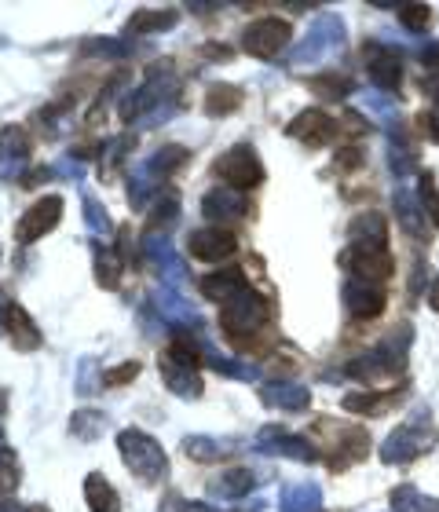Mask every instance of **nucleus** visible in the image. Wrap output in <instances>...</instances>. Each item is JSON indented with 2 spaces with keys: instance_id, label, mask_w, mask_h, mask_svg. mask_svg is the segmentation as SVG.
Wrapping results in <instances>:
<instances>
[{
  "instance_id": "obj_1",
  "label": "nucleus",
  "mask_w": 439,
  "mask_h": 512,
  "mask_svg": "<svg viewBox=\"0 0 439 512\" xmlns=\"http://www.w3.org/2000/svg\"><path fill=\"white\" fill-rule=\"evenodd\" d=\"M176 96H180V81L172 74V63H154L150 66V74L143 77V85L136 92L121 99L118 107V118L125 125H143V121H165L176 107Z\"/></svg>"
},
{
  "instance_id": "obj_2",
  "label": "nucleus",
  "mask_w": 439,
  "mask_h": 512,
  "mask_svg": "<svg viewBox=\"0 0 439 512\" xmlns=\"http://www.w3.org/2000/svg\"><path fill=\"white\" fill-rule=\"evenodd\" d=\"M118 454H121V461H125V469H129L132 476H140L143 483H158L169 476L165 450H161L158 439H150L143 428H121Z\"/></svg>"
},
{
  "instance_id": "obj_3",
  "label": "nucleus",
  "mask_w": 439,
  "mask_h": 512,
  "mask_svg": "<svg viewBox=\"0 0 439 512\" xmlns=\"http://www.w3.org/2000/svg\"><path fill=\"white\" fill-rule=\"evenodd\" d=\"M268 315H271L268 300L249 286L242 293H235L227 304H220V326H224V333L231 341H249L253 333H260L268 326Z\"/></svg>"
},
{
  "instance_id": "obj_4",
  "label": "nucleus",
  "mask_w": 439,
  "mask_h": 512,
  "mask_svg": "<svg viewBox=\"0 0 439 512\" xmlns=\"http://www.w3.org/2000/svg\"><path fill=\"white\" fill-rule=\"evenodd\" d=\"M432 443H436V428H432L429 410H425V414H414L407 425H399L396 432L388 436V443L381 447V458H385L388 465H403V461H414L418 454L432 450Z\"/></svg>"
},
{
  "instance_id": "obj_5",
  "label": "nucleus",
  "mask_w": 439,
  "mask_h": 512,
  "mask_svg": "<svg viewBox=\"0 0 439 512\" xmlns=\"http://www.w3.org/2000/svg\"><path fill=\"white\" fill-rule=\"evenodd\" d=\"M213 172L220 176V183H224V187H231V191H242V194L264 183V165H260L257 150L249 147V143H238V147L224 150V154L216 158Z\"/></svg>"
},
{
  "instance_id": "obj_6",
  "label": "nucleus",
  "mask_w": 439,
  "mask_h": 512,
  "mask_svg": "<svg viewBox=\"0 0 439 512\" xmlns=\"http://www.w3.org/2000/svg\"><path fill=\"white\" fill-rule=\"evenodd\" d=\"M341 267H348L352 278H363V282L381 286V282L396 271V260H392L388 246H359V242H352V246L341 253Z\"/></svg>"
},
{
  "instance_id": "obj_7",
  "label": "nucleus",
  "mask_w": 439,
  "mask_h": 512,
  "mask_svg": "<svg viewBox=\"0 0 439 512\" xmlns=\"http://www.w3.org/2000/svg\"><path fill=\"white\" fill-rule=\"evenodd\" d=\"M290 37H293L290 22L257 19V22H249L246 33H242V48H246L253 59H275L279 52H286Z\"/></svg>"
},
{
  "instance_id": "obj_8",
  "label": "nucleus",
  "mask_w": 439,
  "mask_h": 512,
  "mask_svg": "<svg viewBox=\"0 0 439 512\" xmlns=\"http://www.w3.org/2000/svg\"><path fill=\"white\" fill-rule=\"evenodd\" d=\"M63 198L59 194H44L41 202H33L26 213L19 216V224H15V238L19 242H37V238H44L48 231H55L59 227V220H63Z\"/></svg>"
},
{
  "instance_id": "obj_9",
  "label": "nucleus",
  "mask_w": 439,
  "mask_h": 512,
  "mask_svg": "<svg viewBox=\"0 0 439 512\" xmlns=\"http://www.w3.org/2000/svg\"><path fill=\"white\" fill-rule=\"evenodd\" d=\"M30 136L22 125L0 128V180H22L26 165H30Z\"/></svg>"
},
{
  "instance_id": "obj_10",
  "label": "nucleus",
  "mask_w": 439,
  "mask_h": 512,
  "mask_svg": "<svg viewBox=\"0 0 439 512\" xmlns=\"http://www.w3.org/2000/svg\"><path fill=\"white\" fill-rule=\"evenodd\" d=\"M286 132H290L293 139H300L308 150H319L341 132V121L330 118L326 110H304V114H297V118L286 125Z\"/></svg>"
},
{
  "instance_id": "obj_11",
  "label": "nucleus",
  "mask_w": 439,
  "mask_h": 512,
  "mask_svg": "<svg viewBox=\"0 0 439 512\" xmlns=\"http://www.w3.org/2000/svg\"><path fill=\"white\" fill-rule=\"evenodd\" d=\"M363 59H366V66H370V77H374L377 88H385V92H399V81H403V59H399L396 48L370 41L363 48Z\"/></svg>"
},
{
  "instance_id": "obj_12",
  "label": "nucleus",
  "mask_w": 439,
  "mask_h": 512,
  "mask_svg": "<svg viewBox=\"0 0 439 512\" xmlns=\"http://www.w3.org/2000/svg\"><path fill=\"white\" fill-rule=\"evenodd\" d=\"M187 249H191L194 260H205V264H220L227 256L235 253L238 242L235 235L227 231V227H202V231H194L187 238Z\"/></svg>"
},
{
  "instance_id": "obj_13",
  "label": "nucleus",
  "mask_w": 439,
  "mask_h": 512,
  "mask_svg": "<svg viewBox=\"0 0 439 512\" xmlns=\"http://www.w3.org/2000/svg\"><path fill=\"white\" fill-rule=\"evenodd\" d=\"M344 308L352 319H377L385 311V289L363 278H348L344 282Z\"/></svg>"
},
{
  "instance_id": "obj_14",
  "label": "nucleus",
  "mask_w": 439,
  "mask_h": 512,
  "mask_svg": "<svg viewBox=\"0 0 439 512\" xmlns=\"http://www.w3.org/2000/svg\"><path fill=\"white\" fill-rule=\"evenodd\" d=\"M257 450L260 454H279V458H290V461H319V450L311 447L308 439L279 432V428H264L257 439Z\"/></svg>"
},
{
  "instance_id": "obj_15",
  "label": "nucleus",
  "mask_w": 439,
  "mask_h": 512,
  "mask_svg": "<svg viewBox=\"0 0 439 512\" xmlns=\"http://www.w3.org/2000/svg\"><path fill=\"white\" fill-rule=\"evenodd\" d=\"M143 260H147L150 271H158L169 286H180L183 275H187L180 253H176L172 242H165V238H147V242H143Z\"/></svg>"
},
{
  "instance_id": "obj_16",
  "label": "nucleus",
  "mask_w": 439,
  "mask_h": 512,
  "mask_svg": "<svg viewBox=\"0 0 439 512\" xmlns=\"http://www.w3.org/2000/svg\"><path fill=\"white\" fill-rule=\"evenodd\" d=\"M161 381H165V388H169L172 395H180V399H198L202 395V377H198V366H183L176 363V359H169V355H161Z\"/></svg>"
},
{
  "instance_id": "obj_17",
  "label": "nucleus",
  "mask_w": 439,
  "mask_h": 512,
  "mask_svg": "<svg viewBox=\"0 0 439 512\" xmlns=\"http://www.w3.org/2000/svg\"><path fill=\"white\" fill-rule=\"evenodd\" d=\"M202 213L209 216V220H238V216L249 213V202L242 191H231V187H213V191L202 198Z\"/></svg>"
},
{
  "instance_id": "obj_18",
  "label": "nucleus",
  "mask_w": 439,
  "mask_h": 512,
  "mask_svg": "<svg viewBox=\"0 0 439 512\" xmlns=\"http://www.w3.org/2000/svg\"><path fill=\"white\" fill-rule=\"evenodd\" d=\"M249 286L246 271H238V267H224V271H213V275L202 278V297L205 300H216V304H227V300L235 297V293H242V289Z\"/></svg>"
},
{
  "instance_id": "obj_19",
  "label": "nucleus",
  "mask_w": 439,
  "mask_h": 512,
  "mask_svg": "<svg viewBox=\"0 0 439 512\" xmlns=\"http://www.w3.org/2000/svg\"><path fill=\"white\" fill-rule=\"evenodd\" d=\"M154 304H158L161 319L169 322V326H180V330L202 326V319H198V308H194V304L187 297H183V293H176V289H161Z\"/></svg>"
},
{
  "instance_id": "obj_20",
  "label": "nucleus",
  "mask_w": 439,
  "mask_h": 512,
  "mask_svg": "<svg viewBox=\"0 0 439 512\" xmlns=\"http://www.w3.org/2000/svg\"><path fill=\"white\" fill-rule=\"evenodd\" d=\"M260 399H264L268 406H279V410H308L311 392L308 388H300V384H290V381H271L260 388Z\"/></svg>"
},
{
  "instance_id": "obj_21",
  "label": "nucleus",
  "mask_w": 439,
  "mask_h": 512,
  "mask_svg": "<svg viewBox=\"0 0 439 512\" xmlns=\"http://www.w3.org/2000/svg\"><path fill=\"white\" fill-rule=\"evenodd\" d=\"M183 454L191 461L213 465V461L231 458V454H235V443H231V439H216V436H187L183 439Z\"/></svg>"
},
{
  "instance_id": "obj_22",
  "label": "nucleus",
  "mask_w": 439,
  "mask_h": 512,
  "mask_svg": "<svg viewBox=\"0 0 439 512\" xmlns=\"http://www.w3.org/2000/svg\"><path fill=\"white\" fill-rule=\"evenodd\" d=\"M180 22L176 11H136L129 22H125V37H150V33H161V30H172Z\"/></svg>"
},
{
  "instance_id": "obj_23",
  "label": "nucleus",
  "mask_w": 439,
  "mask_h": 512,
  "mask_svg": "<svg viewBox=\"0 0 439 512\" xmlns=\"http://www.w3.org/2000/svg\"><path fill=\"white\" fill-rule=\"evenodd\" d=\"M176 220H180V194H176V191H161V198L154 202V209H150V216H147V231H143V235L158 238V231L165 235V231H169Z\"/></svg>"
},
{
  "instance_id": "obj_24",
  "label": "nucleus",
  "mask_w": 439,
  "mask_h": 512,
  "mask_svg": "<svg viewBox=\"0 0 439 512\" xmlns=\"http://www.w3.org/2000/svg\"><path fill=\"white\" fill-rule=\"evenodd\" d=\"M253 487H257V472L249 469H227L216 480H209V494H216V498H242Z\"/></svg>"
},
{
  "instance_id": "obj_25",
  "label": "nucleus",
  "mask_w": 439,
  "mask_h": 512,
  "mask_svg": "<svg viewBox=\"0 0 439 512\" xmlns=\"http://www.w3.org/2000/svg\"><path fill=\"white\" fill-rule=\"evenodd\" d=\"M399 399H403V392H352V395H344V410L377 417V414H385L388 406H396Z\"/></svg>"
},
{
  "instance_id": "obj_26",
  "label": "nucleus",
  "mask_w": 439,
  "mask_h": 512,
  "mask_svg": "<svg viewBox=\"0 0 439 512\" xmlns=\"http://www.w3.org/2000/svg\"><path fill=\"white\" fill-rule=\"evenodd\" d=\"M242 103H246V96H242L238 85H209V92H205V114H209V118H227V114H235Z\"/></svg>"
},
{
  "instance_id": "obj_27",
  "label": "nucleus",
  "mask_w": 439,
  "mask_h": 512,
  "mask_svg": "<svg viewBox=\"0 0 439 512\" xmlns=\"http://www.w3.org/2000/svg\"><path fill=\"white\" fill-rule=\"evenodd\" d=\"M11 344L19 348V352H33V348H41V330H37V322L26 315V308H15L8 319V330Z\"/></svg>"
},
{
  "instance_id": "obj_28",
  "label": "nucleus",
  "mask_w": 439,
  "mask_h": 512,
  "mask_svg": "<svg viewBox=\"0 0 439 512\" xmlns=\"http://www.w3.org/2000/svg\"><path fill=\"white\" fill-rule=\"evenodd\" d=\"M85 502L92 512H121V498L118 491L110 487V480H103L99 472H92L85 480Z\"/></svg>"
},
{
  "instance_id": "obj_29",
  "label": "nucleus",
  "mask_w": 439,
  "mask_h": 512,
  "mask_svg": "<svg viewBox=\"0 0 439 512\" xmlns=\"http://www.w3.org/2000/svg\"><path fill=\"white\" fill-rule=\"evenodd\" d=\"M352 242H359V246H388V224H385V216H381V213L355 216Z\"/></svg>"
},
{
  "instance_id": "obj_30",
  "label": "nucleus",
  "mask_w": 439,
  "mask_h": 512,
  "mask_svg": "<svg viewBox=\"0 0 439 512\" xmlns=\"http://www.w3.org/2000/svg\"><path fill=\"white\" fill-rule=\"evenodd\" d=\"M282 512H322V494L315 483H297L282 491Z\"/></svg>"
},
{
  "instance_id": "obj_31",
  "label": "nucleus",
  "mask_w": 439,
  "mask_h": 512,
  "mask_svg": "<svg viewBox=\"0 0 439 512\" xmlns=\"http://www.w3.org/2000/svg\"><path fill=\"white\" fill-rule=\"evenodd\" d=\"M107 428H110L107 414H99V410H77V414L70 417V432H74L81 443H96V439H103Z\"/></svg>"
},
{
  "instance_id": "obj_32",
  "label": "nucleus",
  "mask_w": 439,
  "mask_h": 512,
  "mask_svg": "<svg viewBox=\"0 0 439 512\" xmlns=\"http://www.w3.org/2000/svg\"><path fill=\"white\" fill-rule=\"evenodd\" d=\"M121 267H125V260H121L118 249L96 246V282H99V286L118 289L121 286Z\"/></svg>"
},
{
  "instance_id": "obj_33",
  "label": "nucleus",
  "mask_w": 439,
  "mask_h": 512,
  "mask_svg": "<svg viewBox=\"0 0 439 512\" xmlns=\"http://www.w3.org/2000/svg\"><path fill=\"white\" fill-rule=\"evenodd\" d=\"M132 143H136L132 136H114L99 147V154H103V161H99V176H103V180H114V176H118L121 161H125V154L132 150Z\"/></svg>"
},
{
  "instance_id": "obj_34",
  "label": "nucleus",
  "mask_w": 439,
  "mask_h": 512,
  "mask_svg": "<svg viewBox=\"0 0 439 512\" xmlns=\"http://www.w3.org/2000/svg\"><path fill=\"white\" fill-rule=\"evenodd\" d=\"M183 161H187V150L183 147H176V143H169V147H161L158 154H154V158L147 161V165H143V169L150 172V176H154V180H169L172 172L180 169Z\"/></svg>"
},
{
  "instance_id": "obj_35",
  "label": "nucleus",
  "mask_w": 439,
  "mask_h": 512,
  "mask_svg": "<svg viewBox=\"0 0 439 512\" xmlns=\"http://www.w3.org/2000/svg\"><path fill=\"white\" fill-rule=\"evenodd\" d=\"M19 483H22L19 454L11 447H0V498H8V494L19 491Z\"/></svg>"
},
{
  "instance_id": "obj_36",
  "label": "nucleus",
  "mask_w": 439,
  "mask_h": 512,
  "mask_svg": "<svg viewBox=\"0 0 439 512\" xmlns=\"http://www.w3.org/2000/svg\"><path fill=\"white\" fill-rule=\"evenodd\" d=\"M81 205H85V227H88V231H92L96 238H103V242H107V238L114 235V224H110L107 205L96 202L92 194H85V202H81Z\"/></svg>"
},
{
  "instance_id": "obj_37",
  "label": "nucleus",
  "mask_w": 439,
  "mask_h": 512,
  "mask_svg": "<svg viewBox=\"0 0 439 512\" xmlns=\"http://www.w3.org/2000/svg\"><path fill=\"white\" fill-rule=\"evenodd\" d=\"M264 509V502H253L246 505L242 512H260ZM158 512H224V509H216V505H205V502H191V498H183V494H165L158 505Z\"/></svg>"
},
{
  "instance_id": "obj_38",
  "label": "nucleus",
  "mask_w": 439,
  "mask_h": 512,
  "mask_svg": "<svg viewBox=\"0 0 439 512\" xmlns=\"http://www.w3.org/2000/svg\"><path fill=\"white\" fill-rule=\"evenodd\" d=\"M392 505H396V512H439L436 498L414 491V487H399V491L392 494Z\"/></svg>"
},
{
  "instance_id": "obj_39",
  "label": "nucleus",
  "mask_w": 439,
  "mask_h": 512,
  "mask_svg": "<svg viewBox=\"0 0 439 512\" xmlns=\"http://www.w3.org/2000/svg\"><path fill=\"white\" fill-rule=\"evenodd\" d=\"M308 88L319 99H344L348 92H352V81H348V77H337V74H319V77H308Z\"/></svg>"
},
{
  "instance_id": "obj_40",
  "label": "nucleus",
  "mask_w": 439,
  "mask_h": 512,
  "mask_svg": "<svg viewBox=\"0 0 439 512\" xmlns=\"http://www.w3.org/2000/svg\"><path fill=\"white\" fill-rule=\"evenodd\" d=\"M429 19H432L429 4H403V8H399V22H403L407 30H414V33L425 30V26H429Z\"/></svg>"
},
{
  "instance_id": "obj_41",
  "label": "nucleus",
  "mask_w": 439,
  "mask_h": 512,
  "mask_svg": "<svg viewBox=\"0 0 439 512\" xmlns=\"http://www.w3.org/2000/svg\"><path fill=\"white\" fill-rule=\"evenodd\" d=\"M421 205H425V213L432 216V224L439 227V191H436L432 172H425V176H421Z\"/></svg>"
},
{
  "instance_id": "obj_42",
  "label": "nucleus",
  "mask_w": 439,
  "mask_h": 512,
  "mask_svg": "<svg viewBox=\"0 0 439 512\" xmlns=\"http://www.w3.org/2000/svg\"><path fill=\"white\" fill-rule=\"evenodd\" d=\"M99 388H103V374L96 377V363H92V359H85V363H81V370H77V392L92 395V392H99Z\"/></svg>"
},
{
  "instance_id": "obj_43",
  "label": "nucleus",
  "mask_w": 439,
  "mask_h": 512,
  "mask_svg": "<svg viewBox=\"0 0 439 512\" xmlns=\"http://www.w3.org/2000/svg\"><path fill=\"white\" fill-rule=\"evenodd\" d=\"M136 377H140V363H121V366H114V370L103 374V384H107V388H118V384L136 381Z\"/></svg>"
},
{
  "instance_id": "obj_44",
  "label": "nucleus",
  "mask_w": 439,
  "mask_h": 512,
  "mask_svg": "<svg viewBox=\"0 0 439 512\" xmlns=\"http://www.w3.org/2000/svg\"><path fill=\"white\" fill-rule=\"evenodd\" d=\"M85 52H96V55H110V59H121V55H129V44H125V41H85Z\"/></svg>"
},
{
  "instance_id": "obj_45",
  "label": "nucleus",
  "mask_w": 439,
  "mask_h": 512,
  "mask_svg": "<svg viewBox=\"0 0 439 512\" xmlns=\"http://www.w3.org/2000/svg\"><path fill=\"white\" fill-rule=\"evenodd\" d=\"M341 128H344V132H352V136H363V132H370V121H366L363 114H352V110H348Z\"/></svg>"
},
{
  "instance_id": "obj_46",
  "label": "nucleus",
  "mask_w": 439,
  "mask_h": 512,
  "mask_svg": "<svg viewBox=\"0 0 439 512\" xmlns=\"http://www.w3.org/2000/svg\"><path fill=\"white\" fill-rule=\"evenodd\" d=\"M15 308H19V304H15V300L4 293V286H0V333L8 330V319H11V311Z\"/></svg>"
},
{
  "instance_id": "obj_47",
  "label": "nucleus",
  "mask_w": 439,
  "mask_h": 512,
  "mask_svg": "<svg viewBox=\"0 0 439 512\" xmlns=\"http://www.w3.org/2000/svg\"><path fill=\"white\" fill-rule=\"evenodd\" d=\"M418 125H421V132H429V136L439 143V121H436V114H421Z\"/></svg>"
},
{
  "instance_id": "obj_48",
  "label": "nucleus",
  "mask_w": 439,
  "mask_h": 512,
  "mask_svg": "<svg viewBox=\"0 0 439 512\" xmlns=\"http://www.w3.org/2000/svg\"><path fill=\"white\" fill-rule=\"evenodd\" d=\"M337 161H341L344 169H355L363 158H359V150H355V147H348V150H341V158H337Z\"/></svg>"
},
{
  "instance_id": "obj_49",
  "label": "nucleus",
  "mask_w": 439,
  "mask_h": 512,
  "mask_svg": "<svg viewBox=\"0 0 439 512\" xmlns=\"http://www.w3.org/2000/svg\"><path fill=\"white\" fill-rule=\"evenodd\" d=\"M0 512H44V509H30V505H19V502H0Z\"/></svg>"
},
{
  "instance_id": "obj_50",
  "label": "nucleus",
  "mask_w": 439,
  "mask_h": 512,
  "mask_svg": "<svg viewBox=\"0 0 439 512\" xmlns=\"http://www.w3.org/2000/svg\"><path fill=\"white\" fill-rule=\"evenodd\" d=\"M432 308H436V311H439V286H436V289H432Z\"/></svg>"
}]
</instances>
